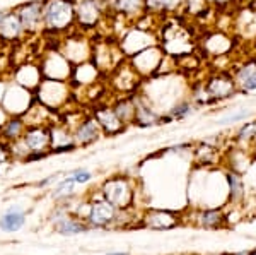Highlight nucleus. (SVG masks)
I'll return each instance as SVG.
<instances>
[{
    "label": "nucleus",
    "instance_id": "7ed1b4c3",
    "mask_svg": "<svg viewBox=\"0 0 256 255\" xmlns=\"http://www.w3.org/2000/svg\"><path fill=\"white\" fill-rule=\"evenodd\" d=\"M166 59L168 55L164 52V48L160 47V43H156L144 48L142 52L132 55L126 60L130 62V65L137 71L142 79H147V77H152L156 74H160V69H162V64Z\"/></svg>",
    "mask_w": 256,
    "mask_h": 255
},
{
    "label": "nucleus",
    "instance_id": "f704fd0d",
    "mask_svg": "<svg viewBox=\"0 0 256 255\" xmlns=\"http://www.w3.org/2000/svg\"><path fill=\"white\" fill-rule=\"evenodd\" d=\"M74 187H76V182H74L72 176H67V178L60 180L58 183H56V187L53 188V199H65V197H68L70 194L74 192Z\"/></svg>",
    "mask_w": 256,
    "mask_h": 255
},
{
    "label": "nucleus",
    "instance_id": "9b49d317",
    "mask_svg": "<svg viewBox=\"0 0 256 255\" xmlns=\"http://www.w3.org/2000/svg\"><path fill=\"white\" fill-rule=\"evenodd\" d=\"M102 199L108 200L116 209H126L134 200V190L132 185L123 176L108 178L102 183Z\"/></svg>",
    "mask_w": 256,
    "mask_h": 255
},
{
    "label": "nucleus",
    "instance_id": "4c0bfd02",
    "mask_svg": "<svg viewBox=\"0 0 256 255\" xmlns=\"http://www.w3.org/2000/svg\"><path fill=\"white\" fill-rule=\"evenodd\" d=\"M10 159H12V156H10L9 144H7L6 141H2V139H0V164L9 163Z\"/></svg>",
    "mask_w": 256,
    "mask_h": 255
},
{
    "label": "nucleus",
    "instance_id": "c756f323",
    "mask_svg": "<svg viewBox=\"0 0 256 255\" xmlns=\"http://www.w3.org/2000/svg\"><path fill=\"white\" fill-rule=\"evenodd\" d=\"M224 221H226V216H224V212H222V209H205V211H202L196 217L198 226L207 228V229L220 228Z\"/></svg>",
    "mask_w": 256,
    "mask_h": 255
},
{
    "label": "nucleus",
    "instance_id": "bb28decb",
    "mask_svg": "<svg viewBox=\"0 0 256 255\" xmlns=\"http://www.w3.org/2000/svg\"><path fill=\"white\" fill-rule=\"evenodd\" d=\"M226 183L227 188H229V200L234 204L241 202L246 195V187H244V178H242L241 173L232 170L226 171Z\"/></svg>",
    "mask_w": 256,
    "mask_h": 255
},
{
    "label": "nucleus",
    "instance_id": "4be33fe9",
    "mask_svg": "<svg viewBox=\"0 0 256 255\" xmlns=\"http://www.w3.org/2000/svg\"><path fill=\"white\" fill-rule=\"evenodd\" d=\"M110 105H111V108H113V112L116 113V117L125 123L126 127L134 123V117H135L134 94H118Z\"/></svg>",
    "mask_w": 256,
    "mask_h": 255
},
{
    "label": "nucleus",
    "instance_id": "39448f33",
    "mask_svg": "<svg viewBox=\"0 0 256 255\" xmlns=\"http://www.w3.org/2000/svg\"><path fill=\"white\" fill-rule=\"evenodd\" d=\"M202 84L208 93V96L216 101V105H220L222 101L230 100L238 94L236 82H234L229 69H218V71L212 72Z\"/></svg>",
    "mask_w": 256,
    "mask_h": 255
},
{
    "label": "nucleus",
    "instance_id": "4468645a",
    "mask_svg": "<svg viewBox=\"0 0 256 255\" xmlns=\"http://www.w3.org/2000/svg\"><path fill=\"white\" fill-rule=\"evenodd\" d=\"M92 117L96 118L102 130V135H120L126 130V125L116 117L110 103H96L92 108Z\"/></svg>",
    "mask_w": 256,
    "mask_h": 255
},
{
    "label": "nucleus",
    "instance_id": "79ce46f5",
    "mask_svg": "<svg viewBox=\"0 0 256 255\" xmlns=\"http://www.w3.org/2000/svg\"><path fill=\"white\" fill-rule=\"evenodd\" d=\"M106 255H128L126 252H116V253H106Z\"/></svg>",
    "mask_w": 256,
    "mask_h": 255
},
{
    "label": "nucleus",
    "instance_id": "c9c22d12",
    "mask_svg": "<svg viewBox=\"0 0 256 255\" xmlns=\"http://www.w3.org/2000/svg\"><path fill=\"white\" fill-rule=\"evenodd\" d=\"M251 115V110L248 108H241V110H236V112H230L224 115L222 118H218L217 123L218 125H227V123H238V122H242L246 120L248 117Z\"/></svg>",
    "mask_w": 256,
    "mask_h": 255
},
{
    "label": "nucleus",
    "instance_id": "cd10ccee",
    "mask_svg": "<svg viewBox=\"0 0 256 255\" xmlns=\"http://www.w3.org/2000/svg\"><path fill=\"white\" fill-rule=\"evenodd\" d=\"M218 161V149L207 142H202L195 147V163L198 166H214Z\"/></svg>",
    "mask_w": 256,
    "mask_h": 255
},
{
    "label": "nucleus",
    "instance_id": "58836bf2",
    "mask_svg": "<svg viewBox=\"0 0 256 255\" xmlns=\"http://www.w3.org/2000/svg\"><path fill=\"white\" fill-rule=\"evenodd\" d=\"M236 0H208V4L212 6L214 11H224L227 7H230Z\"/></svg>",
    "mask_w": 256,
    "mask_h": 255
},
{
    "label": "nucleus",
    "instance_id": "423d86ee",
    "mask_svg": "<svg viewBox=\"0 0 256 255\" xmlns=\"http://www.w3.org/2000/svg\"><path fill=\"white\" fill-rule=\"evenodd\" d=\"M125 59L123 52L120 50L118 41L110 43V40H101L98 43H92V55L90 62L96 65V69L101 74H110L118 67Z\"/></svg>",
    "mask_w": 256,
    "mask_h": 255
},
{
    "label": "nucleus",
    "instance_id": "a211bd4d",
    "mask_svg": "<svg viewBox=\"0 0 256 255\" xmlns=\"http://www.w3.org/2000/svg\"><path fill=\"white\" fill-rule=\"evenodd\" d=\"M74 134V141L79 147H86L90 146L96 141H99L102 135V130L99 127V123L96 122V118L90 115V117H86L84 120H80L77 123V127L72 130Z\"/></svg>",
    "mask_w": 256,
    "mask_h": 255
},
{
    "label": "nucleus",
    "instance_id": "ddd939ff",
    "mask_svg": "<svg viewBox=\"0 0 256 255\" xmlns=\"http://www.w3.org/2000/svg\"><path fill=\"white\" fill-rule=\"evenodd\" d=\"M229 71L236 82L238 94H251L256 91V55L248 57Z\"/></svg>",
    "mask_w": 256,
    "mask_h": 255
},
{
    "label": "nucleus",
    "instance_id": "c85d7f7f",
    "mask_svg": "<svg viewBox=\"0 0 256 255\" xmlns=\"http://www.w3.org/2000/svg\"><path fill=\"white\" fill-rule=\"evenodd\" d=\"M236 144L241 146V149H244V151L256 146V120L246 122L239 127V130L236 134Z\"/></svg>",
    "mask_w": 256,
    "mask_h": 255
},
{
    "label": "nucleus",
    "instance_id": "b1692460",
    "mask_svg": "<svg viewBox=\"0 0 256 255\" xmlns=\"http://www.w3.org/2000/svg\"><path fill=\"white\" fill-rule=\"evenodd\" d=\"M144 226H148V228L154 229H171L178 226L180 223V217H178L174 212L169 211H148L146 216H144Z\"/></svg>",
    "mask_w": 256,
    "mask_h": 255
},
{
    "label": "nucleus",
    "instance_id": "20e7f679",
    "mask_svg": "<svg viewBox=\"0 0 256 255\" xmlns=\"http://www.w3.org/2000/svg\"><path fill=\"white\" fill-rule=\"evenodd\" d=\"M36 100L48 110H60L67 105L72 91H70L68 81H55V79H43L36 88Z\"/></svg>",
    "mask_w": 256,
    "mask_h": 255
},
{
    "label": "nucleus",
    "instance_id": "a19ab883",
    "mask_svg": "<svg viewBox=\"0 0 256 255\" xmlns=\"http://www.w3.org/2000/svg\"><path fill=\"white\" fill-rule=\"evenodd\" d=\"M7 12H9L7 9H0V24H2V21H4V19H6Z\"/></svg>",
    "mask_w": 256,
    "mask_h": 255
},
{
    "label": "nucleus",
    "instance_id": "ea45409f",
    "mask_svg": "<svg viewBox=\"0 0 256 255\" xmlns=\"http://www.w3.org/2000/svg\"><path fill=\"white\" fill-rule=\"evenodd\" d=\"M9 117H10V115L7 113L6 110H4V106H2V105H0V129H2V125L7 122V118H9Z\"/></svg>",
    "mask_w": 256,
    "mask_h": 255
},
{
    "label": "nucleus",
    "instance_id": "473e14b6",
    "mask_svg": "<svg viewBox=\"0 0 256 255\" xmlns=\"http://www.w3.org/2000/svg\"><path fill=\"white\" fill-rule=\"evenodd\" d=\"M55 229L60 235H77V233L88 231L89 226L84 224L82 221L72 219V217H62L58 223L55 224Z\"/></svg>",
    "mask_w": 256,
    "mask_h": 255
},
{
    "label": "nucleus",
    "instance_id": "aec40b11",
    "mask_svg": "<svg viewBox=\"0 0 256 255\" xmlns=\"http://www.w3.org/2000/svg\"><path fill=\"white\" fill-rule=\"evenodd\" d=\"M22 36H26L22 24H20L18 14L10 9L0 24V45H12L22 40Z\"/></svg>",
    "mask_w": 256,
    "mask_h": 255
},
{
    "label": "nucleus",
    "instance_id": "c03bdc74",
    "mask_svg": "<svg viewBox=\"0 0 256 255\" xmlns=\"http://www.w3.org/2000/svg\"><path fill=\"white\" fill-rule=\"evenodd\" d=\"M251 7H253V9L256 11V0H254V2H253V6H251Z\"/></svg>",
    "mask_w": 256,
    "mask_h": 255
},
{
    "label": "nucleus",
    "instance_id": "37998d69",
    "mask_svg": "<svg viewBox=\"0 0 256 255\" xmlns=\"http://www.w3.org/2000/svg\"><path fill=\"white\" fill-rule=\"evenodd\" d=\"M248 255H256V250H251V252H248Z\"/></svg>",
    "mask_w": 256,
    "mask_h": 255
},
{
    "label": "nucleus",
    "instance_id": "e433bc0d",
    "mask_svg": "<svg viewBox=\"0 0 256 255\" xmlns=\"http://www.w3.org/2000/svg\"><path fill=\"white\" fill-rule=\"evenodd\" d=\"M70 176L74 178V182L76 185H82V183H88L90 182V178H92V173H90L89 170H86V168H77V170H74Z\"/></svg>",
    "mask_w": 256,
    "mask_h": 255
},
{
    "label": "nucleus",
    "instance_id": "412c9836",
    "mask_svg": "<svg viewBox=\"0 0 256 255\" xmlns=\"http://www.w3.org/2000/svg\"><path fill=\"white\" fill-rule=\"evenodd\" d=\"M116 212H118V209L114 207V205H111L108 200L102 199L89 205L88 221L92 226L102 228V226H108L111 221L116 219Z\"/></svg>",
    "mask_w": 256,
    "mask_h": 255
},
{
    "label": "nucleus",
    "instance_id": "1a4fd4ad",
    "mask_svg": "<svg viewBox=\"0 0 256 255\" xmlns=\"http://www.w3.org/2000/svg\"><path fill=\"white\" fill-rule=\"evenodd\" d=\"M43 9L44 0H30V2H22L12 9L18 14L26 36L43 31Z\"/></svg>",
    "mask_w": 256,
    "mask_h": 255
},
{
    "label": "nucleus",
    "instance_id": "5701e85b",
    "mask_svg": "<svg viewBox=\"0 0 256 255\" xmlns=\"http://www.w3.org/2000/svg\"><path fill=\"white\" fill-rule=\"evenodd\" d=\"M43 81V76H41V71L40 67H36V65H22V67H19L18 71L14 72V82L19 86H22V88L30 89V91L34 93L36 88L40 86V82Z\"/></svg>",
    "mask_w": 256,
    "mask_h": 255
},
{
    "label": "nucleus",
    "instance_id": "f257e3e1",
    "mask_svg": "<svg viewBox=\"0 0 256 255\" xmlns=\"http://www.w3.org/2000/svg\"><path fill=\"white\" fill-rule=\"evenodd\" d=\"M76 28L74 0H44L43 31L52 36L68 35Z\"/></svg>",
    "mask_w": 256,
    "mask_h": 255
},
{
    "label": "nucleus",
    "instance_id": "f8f14e48",
    "mask_svg": "<svg viewBox=\"0 0 256 255\" xmlns=\"http://www.w3.org/2000/svg\"><path fill=\"white\" fill-rule=\"evenodd\" d=\"M84 33L79 31L77 33H68V36L65 38V41L62 43V53L65 55L72 65H79V64H84V62L90 60V55H92V43L82 36Z\"/></svg>",
    "mask_w": 256,
    "mask_h": 255
},
{
    "label": "nucleus",
    "instance_id": "393cba45",
    "mask_svg": "<svg viewBox=\"0 0 256 255\" xmlns=\"http://www.w3.org/2000/svg\"><path fill=\"white\" fill-rule=\"evenodd\" d=\"M184 0H146L147 16H174L183 11Z\"/></svg>",
    "mask_w": 256,
    "mask_h": 255
},
{
    "label": "nucleus",
    "instance_id": "f3484780",
    "mask_svg": "<svg viewBox=\"0 0 256 255\" xmlns=\"http://www.w3.org/2000/svg\"><path fill=\"white\" fill-rule=\"evenodd\" d=\"M113 14L130 24L147 18L146 0H113Z\"/></svg>",
    "mask_w": 256,
    "mask_h": 255
},
{
    "label": "nucleus",
    "instance_id": "7c9ffc66",
    "mask_svg": "<svg viewBox=\"0 0 256 255\" xmlns=\"http://www.w3.org/2000/svg\"><path fill=\"white\" fill-rule=\"evenodd\" d=\"M196 110V106L193 105V101L190 98H183V100H178L171 108L168 110L169 117L172 118V122H181L184 118H188L190 115Z\"/></svg>",
    "mask_w": 256,
    "mask_h": 255
},
{
    "label": "nucleus",
    "instance_id": "9d476101",
    "mask_svg": "<svg viewBox=\"0 0 256 255\" xmlns=\"http://www.w3.org/2000/svg\"><path fill=\"white\" fill-rule=\"evenodd\" d=\"M40 71L43 79H55V81H68L72 77L74 65L65 59L60 50H53L43 57L40 64Z\"/></svg>",
    "mask_w": 256,
    "mask_h": 255
},
{
    "label": "nucleus",
    "instance_id": "6ab92c4d",
    "mask_svg": "<svg viewBox=\"0 0 256 255\" xmlns=\"http://www.w3.org/2000/svg\"><path fill=\"white\" fill-rule=\"evenodd\" d=\"M232 38L224 31H216L205 36L204 40V50L208 53L210 57H226L232 52Z\"/></svg>",
    "mask_w": 256,
    "mask_h": 255
},
{
    "label": "nucleus",
    "instance_id": "72a5a7b5",
    "mask_svg": "<svg viewBox=\"0 0 256 255\" xmlns=\"http://www.w3.org/2000/svg\"><path fill=\"white\" fill-rule=\"evenodd\" d=\"M22 224H24V214L18 211V209H10L0 219V228L6 229V231H18Z\"/></svg>",
    "mask_w": 256,
    "mask_h": 255
},
{
    "label": "nucleus",
    "instance_id": "dca6fc26",
    "mask_svg": "<svg viewBox=\"0 0 256 255\" xmlns=\"http://www.w3.org/2000/svg\"><path fill=\"white\" fill-rule=\"evenodd\" d=\"M22 141L31 153H41L52 147V125H28L22 134Z\"/></svg>",
    "mask_w": 256,
    "mask_h": 255
},
{
    "label": "nucleus",
    "instance_id": "2f4dec72",
    "mask_svg": "<svg viewBox=\"0 0 256 255\" xmlns=\"http://www.w3.org/2000/svg\"><path fill=\"white\" fill-rule=\"evenodd\" d=\"M208 11H212V6L208 4V0H184L181 14L196 19V18L205 16V12H208Z\"/></svg>",
    "mask_w": 256,
    "mask_h": 255
},
{
    "label": "nucleus",
    "instance_id": "6e6552de",
    "mask_svg": "<svg viewBox=\"0 0 256 255\" xmlns=\"http://www.w3.org/2000/svg\"><path fill=\"white\" fill-rule=\"evenodd\" d=\"M142 77L137 71L130 65L128 60H123L122 64L110 74V86L114 93L118 94H134L140 89Z\"/></svg>",
    "mask_w": 256,
    "mask_h": 255
},
{
    "label": "nucleus",
    "instance_id": "2eb2a0df",
    "mask_svg": "<svg viewBox=\"0 0 256 255\" xmlns=\"http://www.w3.org/2000/svg\"><path fill=\"white\" fill-rule=\"evenodd\" d=\"M134 101H135V117L132 125L138 127V129H150V127L159 125L160 113L152 106V101L148 100L146 94L140 91L134 93Z\"/></svg>",
    "mask_w": 256,
    "mask_h": 255
},
{
    "label": "nucleus",
    "instance_id": "f03ea898",
    "mask_svg": "<svg viewBox=\"0 0 256 255\" xmlns=\"http://www.w3.org/2000/svg\"><path fill=\"white\" fill-rule=\"evenodd\" d=\"M76 7V28L80 33L96 31L101 23L113 14V0H74Z\"/></svg>",
    "mask_w": 256,
    "mask_h": 255
},
{
    "label": "nucleus",
    "instance_id": "0eeeda50",
    "mask_svg": "<svg viewBox=\"0 0 256 255\" xmlns=\"http://www.w3.org/2000/svg\"><path fill=\"white\" fill-rule=\"evenodd\" d=\"M159 43L158 41V36L154 35V31L150 28H144L140 24H134L126 30L125 35L118 40V45H120V50L123 52L125 59H130L132 55L135 53L142 52L144 48L150 47V45H156Z\"/></svg>",
    "mask_w": 256,
    "mask_h": 255
},
{
    "label": "nucleus",
    "instance_id": "a878e982",
    "mask_svg": "<svg viewBox=\"0 0 256 255\" xmlns=\"http://www.w3.org/2000/svg\"><path fill=\"white\" fill-rule=\"evenodd\" d=\"M26 120L24 117H19V115H12V117L7 118V122L2 125L0 129V139L6 141L7 144L9 142H14V141H19L22 137L24 130H26Z\"/></svg>",
    "mask_w": 256,
    "mask_h": 255
}]
</instances>
